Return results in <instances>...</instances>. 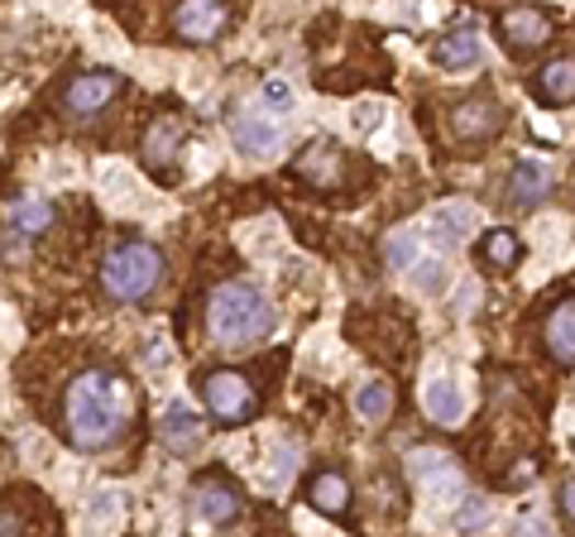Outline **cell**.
I'll return each instance as SVG.
<instances>
[{
  "label": "cell",
  "mask_w": 575,
  "mask_h": 537,
  "mask_svg": "<svg viewBox=\"0 0 575 537\" xmlns=\"http://www.w3.org/2000/svg\"><path fill=\"white\" fill-rule=\"evenodd\" d=\"M422 409L431 423H441V427H455L465 417V394H461V384H455L451 374H437L431 384L422 389Z\"/></svg>",
  "instance_id": "17"
},
{
  "label": "cell",
  "mask_w": 575,
  "mask_h": 537,
  "mask_svg": "<svg viewBox=\"0 0 575 537\" xmlns=\"http://www.w3.org/2000/svg\"><path fill=\"white\" fill-rule=\"evenodd\" d=\"M230 139H235V149L250 154V159H279L283 125L279 121H264V115H235V121H230Z\"/></svg>",
  "instance_id": "13"
},
{
  "label": "cell",
  "mask_w": 575,
  "mask_h": 537,
  "mask_svg": "<svg viewBox=\"0 0 575 537\" xmlns=\"http://www.w3.org/2000/svg\"><path fill=\"white\" fill-rule=\"evenodd\" d=\"M556 508H561V518L575 528V476H566V480L556 484Z\"/></svg>",
  "instance_id": "30"
},
{
  "label": "cell",
  "mask_w": 575,
  "mask_h": 537,
  "mask_svg": "<svg viewBox=\"0 0 575 537\" xmlns=\"http://www.w3.org/2000/svg\"><path fill=\"white\" fill-rule=\"evenodd\" d=\"M480 58H485L480 30H451L431 44V63H437L441 72H470V68H480Z\"/></svg>",
  "instance_id": "14"
},
{
  "label": "cell",
  "mask_w": 575,
  "mask_h": 537,
  "mask_svg": "<svg viewBox=\"0 0 575 537\" xmlns=\"http://www.w3.org/2000/svg\"><path fill=\"white\" fill-rule=\"evenodd\" d=\"M542 340H546V356H552L561 370H575V298L546 317Z\"/></svg>",
  "instance_id": "18"
},
{
  "label": "cell",
  "mask_w": 575,
  "mask_h": 537,
  "mask_svg": "<svg viewBox=\"0 0 575 537\" xmlns=\"http://www.w3.org/2000/svg\"><path fill=\"white\" fill-rule=\"evenodd\" d=\"M532 480H538V466H532V461H522V470H508V490H518V484H532Z\"/></svg>",
  "instance_id": "31"
},
{
  "label": "cell",
  "mask_w": 575,
  "mask_h": 537,
  "mask_svg": "<svg viewBox=\"0 0 575 537\" xmlns=\"http://www.w3.org/2000/svg\"><path fill=\"white\" fill-rule=\"evenodd\" d=\"M264 101H269L273 111H288V107H293V91H288L283 77H269V82H264Z\"/></svg>",
  "instance_id": "29"
},
{
  "label": "cell",
  "mask_w": 575,
  "mask_h": 537,
  "mask_svg": "<svg viewBox=\"0 0 575 537\" xmlns=\"http://www.w3.org/2000/svg\"><path fill=\"white\" fill-rule=\"evenodd\" d=\"M341 168H346V149L331 135L303 144V149H297V159H293V174L303 178V182H312V188H331V182L341 178Z\"/></svg>",
  "instance_id": "9"
},
{
  "label": "cell",
  "mask_w": 575,
  "mask_h": 537,
  "mask_svg": "<svg viewBox=\"0 0 575 537\" xmlns=\"http://www.w3.org/2000/svg\"><path fill=\"white\" fill-rule=\"evenodd\" d=\"M451 130L461 139H494L504 130V107L494 97H470L451 107Z\"/></svg>",
  "instance_id": "12"
},
{
  "label": "cell",
  "mask_w": 575,
  "mask_h": 537,
  "mask_svg": "<svg viewBox=\"0 0 575 537\" xmlns=\"http://www.w3.org/2000/svg\"><path fill=\"white\" fill-rule=\"evenodd\" d=\"M485 523H489V508L480 504V500H465L461 508H455L451 528H455V533H475V528H485Z\"/></svg>",
  "instance_id": "26"
},
{
  "label": "cell",
  "mask_w": 575,
  "mask_h": 537,
  "mask_svg": "<svg viewBox=\"0 0 575 537\" xmlns=\"http://www.w3.org/2000/svg\"><path fill=\"white\" fill-rule=\"evenodd\" d=\"M240 508H245L240 484H235L230 476H221V470H212V476H202L198 484H192V528L221 533V528H230V523L240 518Z\"/></svg>",
  "instance_id": "5"
},
{
  "label": "cell",
  "mask_w": 575,
  "mask_h": 537,
  "mask_svg": "<svg viewBox=\"0 0 575 537\" xmlns=\"http://www.w3.org/2000/svg\"><path fill=\"white\" fill-rule=\"evenodd\" d=\"M307 504L317 508V514H326V518H346V508H350V480L336 466L312 470V476H307Z\"/></svg>",
  "instance_id": "16"
},
{
  "label": "cell",
  "mask_w": 575,
  "mask_h": 537,
  "mask_svg": "<svg viewBox=\"0 0 575 537\" xmlns=\"http://www.w3.org/2000/svg\"><path fill=\"white\" fill-rule=\"evenodd\" d=\"M413 273H417L413 283L422 288V293H441V283H447V265H441V259H422Z\"/></svg>",
  "instance_id": "27"
},
{
  "label": "cell",
  "mask_w": 575,
  "mask_h": 537,
  "mask_svg": "<svg viewBox=\"0 0 575 537\" xmlns=\"http://www.w3.org/2000/svg\"><path fill=\"white\" fill-rule=\"evenodd\" d=\"M178 149H182V125L173 121V115H164V121H154L149 130H144L139 159H144V168L164 174V164H168V159H178Z\"/></svg>",
  "instance_id": "19"
},
{
  "label": "cell",
  "mask_w": 575,
  "mask_h": 537,
  "mask_svg": "<svg viewBox=\"0 0 575 537\" xmlns=\"http://www.w3.org/2000/svg\"><path fill=\"white\" fill-rule=\"evenodd\" d=\"M24 255H30V235L15 231V226H5V265H20Z\"/></svg>",
  "instance_id": "28"
},
{
  "label": "cell",
  "mask_w": 575,
  "mask_h": 537,
  "mask_svg": "<svg viewBox=\"0 0 575 537\" xmlns=\"http://www.w3.org/2000/svg\"><path fill=\"white\" fill-rule=\"evenodd\" d=\"M356 413L364 423H384L388 413H394V389L384 384V379H370V384L356 389Z\"/></svg>",
  "instance_id": "23"
},
{
  "label": "cell",
  "mask_w": 575,
  "mask_h": 537,
  "mask_svg": "<svg viewBox=\"0 0 575 537\" xmlns=\"http://www.w3.org/2000/svg\"><path fill=\"white\" fill-rule=\"evenodd\" d=\"M121 87H125V77L111 72V68L77 72L72 82L63 87V111H68L72 121H91V115H101L115 97H121Z\"/></svg>",
  "instance_id": "6"
},
{
  "label": "cell",
  "mask_w": 575,
  "mask_h": 537,
  "mask_svg": "<svg viewBox=\"0 0 575 537\" xmlns=\"http://www.w3.org/2000/svg\"><path fill=\"white\" fill-rule=\"evenodd\" d=\"M470 235V212H461V206H441L437 216H431V240L441 245V250H455Z\"/></svg>",
  "instance_id": "24"
},
{
  "label": "cell",
  "mask_w": 575,
  "mask_h": 537,
  "mask_svg": "<svg viewBox=\"0 0 575 537\" xmlns=\"http://www.w3.org/2000/svg\"><path fill=\"white\" fill-rule=\"evenodd\" d=\"M5 226H15L24 235H38V231H48L54 226V206H48L44 198H10L5 202Z\"/></svg>",
  "instance_id": "20"
},
{
  "label": "cell",
  "mask_w": 575,
  "mask_h": 537,
  "mask_svg": "<svg viewBox=\"0 0 575 537\" xmlns=\"http://www.w3.org/2000/svg\"><path fill=\"white\" fill-rule=\"evenodd\" d=\"M374 125H379V107H360L356 111V130L364 135V130H374Z\"/></svg>",
  "instance_id": "32"
},
{
  "label": "cell",
  "mask_w": 575,
  "mask_h": 537,
  "mask_svg": "<svg viewBox=\"0 0 575 537\" xmlns=\"http://www.w3.org/2000/svg\"><path fill=\"white\" fill-rule=\"evenodd\" d=\"M413 476L417 480H422V484H431V490H447V494H455V490H461V476H455V466L447 461V456H413Z\"/></svg>",
  "instance_id": "22"
},
{
  "label": "cell",
  "mask_w": 575,
  "mask_h": 537,
  "mask_svg": "<svg viewBox=\"0 0 575 537\" xmlns=\"http://www.w3.org/2000/svg\"><path fill=\"white\" fill-rule=\"evenodd\" d=\"M226 24H230V5H216V0H188V5L173 10V34L188 38V44H212Z\"/></svg>",
  "instance_id": "10"
},
{
  "label": "cell",
  "mask_w": 575,
  "mask_h": 537,
  "mask_svg": "<svg viewBox=\"0 0 575 537\" xmlns=\"http://www.w3.org/2000/svg\"><path fill=\"white\" fill-rule=\"evenodd\" d=\"M164 283V255L149 240H121L101 259V293L111 303H144Z\"/></svg>",
  "instance_id": "3"
},
{
  "label": "cell",
  "mask_w": 575,
  "mask_h": 537,
  "mask_svg": "<svg viewBox=\"0 0 575 537\" xmlns=\"http://www.w3.org/2000/svg\"><path fill=\"white\" fill-rule=\"evenodd\" d=\"M202 437H206V427H202V417L188 409V403H173V409L164 413V423H159V441L173 456H198L202 451Z\"/></svg>",
  "instance_id": "15"
},
{
  "label": "cell",
  "mask_w": 575,
  "mask_h": 537,
  "mask_svg": "<svg viewBox=\"0 0 575 537\" xmlns=\"http://www.w3.org/2000/svg\"><path fill=\"white\" fill-rule=\"evenodd\" d=\"M202 403H206V413H212L216 423H226V427H240L259 413V394H255L250 374H240V370L202 374Z\"/></svg>",
  "instance_id": "4"
},
{
  "label": "cell",
  "mask_w": 575,
  "mask_h": 537,
  "mask_svg": "<svg viewBox=\"0 0 575 537\" xmlns=\"http://www.w3.org/2000/svg\"><path fill=\"white\" fill-rule=\"evenodd\" d=\"M556 188V168L546 159H518L508 168V182H504V198L514 206H538L546 192Z\"/></svg>",
  "instance_id": "11"
},
{
  "label": "cell",
  "mask_w": 575,
  "mask_h": 537,
  "mask_svg": "<svg viewBox=\"0 0 575 537\" xmlns=\"http://www.w3.org/2000/svg\"><path fill=\"white\" fill-rule=\"evenodd\" d=\"M532 101L546 111H566L575 107V58L571 54H556L546 58L538 72H532Z\"/></svg>",
  "instance_id": "8"
},
{
  "label": "cell",
  "mask_w": 575,
  "mask_h": 537,
  "mask_svg": "<svg viewBox=\"0 0 575 537\" xmlns=\"http://www.w3.org/2000/svg\"><path fill=\"white\" fill-rule=\"evenodd\" d=\"M273 326H279V312H273L269 298L245 279L216 283L212 298H206V332L230 350H250L259 340H269Z\"/></svg>",
  "instance_id": "2"
},
{
  "label": "cell",
  "mask_w": 575,
  "mask_h": 537,
  "mask_svg": "<svg viewBox=\"0 0 575 537\" xmlns=\"http://www.w3.org/2000/svg\"><path fill=\"white\" fill-rule=\"evenodd\" d=\"M135 409H139V394L125 374L101 370V365L82 370L63 389V437H68V447L97 456L121 441Z\"/></svg>",
  "instance_id": "1"
},
{
  "label": "cell",
  "mask_w": 575,
  "mask_h": 537,
  "mask_svg": "<svg viewBox=\"0 0 575 537\" xmlns=\"http://www.w3.org/2000/svg\"><path fill=\"white\" fill-rule=\"evenodd\" d=\"M494 34H499V44L518 58V54H532V48H542L546 38H552V20H546L538 5H508L494 15Z\"/></svg>",
  "instance_id": "7"
},
{
  "label": "cell",
  "mask_w": 575,
  "mask_h": 537,
  "mask_svg": "<svg viewBox=\"0 0 575 537\" xmlns=\"http://www.w3.org/2000/svg\"><path fill=\"white\" fill-rule=\"evenodd\" d=\"M480 259H485V265H494V269H514L518 259H522L518 235H514V231H504V226L485 231V240H480Z\"/></svg>",
  "instance_id": "21"
},
{
  "label": "cell",
  "mask_w": 575,
  "mask_h": 537,
  "mask_svg": "<svg viewBox=\"0 0 575 537\" xmlns=\"http://www.w3.org/2000/svg\"><path fill=\"white\" fill-rule=\"evenodd\" d=\"M384 265L394 269V273H413L422 259H417V235L413 231H394L384 240Z\"/></svg>",
  "instance_id": "25"
}]
</instances>
